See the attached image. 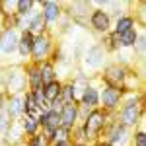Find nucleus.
Segmentation results:
<instances>
[{
    "instance_id": "obj_1",
    "label": "nucleus",
    "mask_w": 146,
    "mask_h": 146,
    "mask_svg": "<svg viewBox=\"0 0 146 146\" xmlns=\"http://www.w3.org/2000/svg\"><path fill=\"white\" fill-rule=\"evenodd\" d=\"M113 117H115V121H119L123 127L131 129V131L136 129L140 123H144V96H142V92L127 94L121 107L117 109Z\"/></svg>"
},
{
    "instance_id": "obj_2",
    "label": "nucleus",
    "mask_w": 146,
    "mask_h": 146,
    "mask_svg": "<svg viewBox=\"0 0 146 146\" xmlns=\"http://www.w3.org/2000/svg\"><path fill=\"white\" fill-rule=\"evenodd\" d=\"M0 92L6 96L27 92V82H25V72H23L22 62L2 66V70H0Z\"/></svg>"
},
{
    "instance_id": "obj_3",
    "label": "nucleus",
    "mask_w": 146,
    "mask_h": 146,
    "mask_svg": "<svg viewBox=\"0 0 146 146\" xmlns=\"http://www.w3.org/2000/svg\"><path fill=\"white\" fill-rule=\"evenodd\" d=\"M111 121V115H107V113L103 111V109H90L88 115L84 117V121L80 123L82 127V131L86 133L88 136V142H96L98 138H101V133H103V129H105V125Z\"/></svg>"
},
{
    "instance_id": "obj_4",
    "label": "nucleus",
    "mask_w": 146,
    "mask_h": 146,
    "mask_svg": "<svg viewBox=\"0 0 146 146\" xmlns=\"http://www.w3.org/2000/svg\"><path fill=\"white\" fill-rule=\"evenodd\" d=\"M55 47H56V43H55V37H53L51 31H45V33L35 35L29 62H33V64H41V62L49 60L51 55H53V51H55Z\"/></svg>"
},
{
    "instance_id": "obj_5",
    "label": "nucleus",
    "mask_w": 146,
    "mask_h": 146,
    "mask_svg": "<svg viewBox=\"0 0 146 146\" xmlns=\"http://www.w3.org/2000/svg\"><path fill=\"white\" fill-rule=\"evenodd\" d=\"M125 94L121 88H113V86H100V109L107 113V115H115L117 109L121 107L125 100Z\"/></svg>"
},
{
    "instance_id": "obj_6",
    "label": "nucleus",
    "mask_w": 146,
    "mask_h": 146,
    "mask_svg": "<svg viewBox=\"0 0 146 146\" xmlns=\"http://www.w3.org/2000/svg\"><path fill=\"white\" fill-rule=\"evenodd\" d=\"M131 129L123 127L119 121H115V117H111L101 133V138H105L111 146H131Z\"/></svg>"
},
{
    "instance_id": "obj_7",
    "label": "nucleus",
    "mask_w": 146,
    "mask_h": 146,
    "mask_svg": "<svg viewBox=\"0 0 146 146\" xmlns=\"http://www.w3.org/2000/svg\"><path fill=\"white\" fill-rule=\"evenodd\" d=\"M127 64H121V62H107L105 66L101 68L100 72V80L103 82V86H113V88H123V82L127 78V72H129Z\"/></svg>"
},
{
    "instance_id": "obj_8",
    "label": "nucleus",
    "mask_w": 146,
    "mask_h": 146,
    "mask_svg": "<svg viewBox=\"0 0 146 146\" xmlns=\"http://www.w3.org/2000/svg\"><path fill=\"white\" fill-rule=\"evenodd\" d=\"M105 64H107V53H105V49H103V45H101L100 41L90 45L84 51V55H82V66L86 68V70L98 72Z\"/></svg>"
},
{
    "instance_id": "obj_9",
    "label": "nucleus",
    "mask_w": 146,
    "mask_h": 146,
    "mask_svg": "<svg viewBox=\"0 0 146 146\" xmlns=\"http://www.w3.org/2000/svg\"><path fill=\"white\" fill-rule=\"evenodd\" d=\"M18 37L20 31L14 27L0 29V60H10L18 53Z\"/></svg>"
},
{
    "instance_id": "obj_10",
    "label": "nucleus",
    "mask_w": 146,
    "mask_h": 146,
    "mask_svg": "<svg viewBox=\"0 0 146 146\" xmlns=\"http://www.w3.org/2000/svg\"><path fill=\"white\" fill-rule=\"evenodd\" d=\"M88 25H90L92 31H96L98 35H101V37H103V35L111 33L113 20H111V16L103 10V8L94 6V10H92L90 16H88Z\"/></svg>"
},
{
    "instance_id": "obj_11",
    "label": "nucleus",
    "mask_w": 146,
    "mask_h": 146,
    "mask_svg": "<svg viewBox=\"0 0 146 146\" xmlns=\"http://www.w3.org/2000/svg\"><path fill=\"white\" fill-rule=\"evenodd\" d=\"M37 8L41 12L45 23L49 25H58V22L64 18V4L62 2H53V0H43V2H37Z\"/></svg>"
},
{
    "instance_id": "obj_12",
    "label": "nucleus",
    "mask_w": 146,
    "mask_h": 146,
    "mask_svg": "<svg viewBox=\"0 0 146 146\" xmlns=\"http://www.w3.org/2000/svg\"><path fill=\"white\" fill-rule=\"evenodd\" d=\"M58 115H60V127L70 131L76 129L80 125V103H64Z\"/></svg>"
},
{
    "instance_id": "obj_13",
    "label": "nucleus",
    "mask_w": 146,
    "mask_h": 146,
    "mask_svg": "<svg viewBox=\"0 0 146 146\" xmlns=\"http://www.w3.org/2000/svg\"><path fill=\"white\" fill-rule=\"evenodd\" d=\"M33 39H35V35L31 33V31H27V29L20 31V37H18V53H16V56L22 60V64L29 62V58H31Z\"/></svg>"
},
{
    "instance_id": "obj_14",
    "label": "nucleus",
    "mask_w": 146,
    "mask_h": 146,
    "mask_svg": "<svg viewBox=\"0 0 146 146\" xmlns=\"http://www.w3.org/2000/svg\"><path fill=\"white\" fill-rule=\"evenodd\" d=\"M78 103L82 107H86V109H98V107H100V86L94 84V82H90V84L86 86V90L82 92Z\"/></svg>"
},
{
    "instance_id": "obj_15",
    "label": "nucleus",
    "mask_w": 146,
    "mask_h": 146,
    "mask_svg": "<svg viewBox=\"0 0 146 146\" xmlns=\"http://www.w3.org/2000/svg\"><path fill=\"white\" fill-rule=\"evenodd\" d=\"M6 115L12 121H20L23 117V94H14L6 98Z\"/></svg>"
},
{
    "instance_id": "obj_16",
    "label": "nucleus",
    "mask_w": 146,
    "mask_h": 146,
    "mask_svg": "<svg viewBox=\"0 0 146 146\" xmlns=\"http://www.w3.org/2000/svg\"><path fill=\"white\" fill-rule=\"evenodd\" d=\"M23 72H25L27 92H37V90L43 88V84H41V76H39V64L25 62V64H23Z\"/></svg>"
},
{
    "instance_id": "obj_17",
    "label": "nucleus",
    "mask_w": 146,
    "mask_h": 146,
    "mask_svg": "<svg viewBox=\"0 0 146 146\" xmlns=\"http://www.w3.org/2000/svg\"><path fill=\"white\" fill-rule=\"evenodd\" d=\"M138 27V23H136L135 16L133 14H123V16H119L117 20H113V33L115 35H123L127 31H131V29H135Z\"/></svg>"
},
{
    "instance_id": "obj_18",
    "label": "nucleus",
    "mask_w": 146,
    "mask_h": 146,
    "mask_svg": "<svg viewBox=\"0 0 146 146\" xmlns=\"http://www.w3.org/2000/svg\"><path fill=\"white\" fill-rule=\"evenodd\" d=\"M60 92H62V80L58 78L55 82H51V84H45L43 88H41V94H43V98H45L47 105H51L53 101H56L60 98Z\"/></svg>"
},
{
    "instance_id": "obj_19",
    "label": "nucleus",
    "mask_w": 146,
    "mask_h": 146,
    "mask_svg": "<svg viewBox=\"0 0 146 146\" xmlns=\"http://www.w3.org/2000/svg\"><path fill=\"white\" fill-rule=\"evenodd\" d=\"M27 31H31L33 35H39V33H45V31H51L39 10H35L33 14L29 16V22H27Z\"/></svg>"
},
{
    "instance_id": "obj_20",
    "label": "nucleus",
    "mask_w": 146,
    "mask_h": 146,
    "mask_svg": "<svg viewBox=\"0 0 146 146\" xmlns=\"http://www.w3.org/2000/svg\"><path fill=\"white\" fill-rule=\"evenodd\" d=\"M39 76H41V84H51L58 80V70H56V64H53L51 60H45L39 64Z\"/></svg>"
},
{
    "instance_id": "obj_21",
    "label": "nucleus",
    "mask_w": 146,
    "mask_h": 146,
    "mask_svg": "<svg viewBox=\"0 0 146 146\" xmlns=\"http://www.w3.org/2000/svg\"><path fill=\"white\" fill-rule=\"evenodd\" d=\"M18 123H20V129H22V133H23V136H25V138H29V136L37 135V133L41 131L37 117H31V115H23Z\"/></svg>"
},
{
    "instance_id": "obj_22",
    "label": "nucleus",
    "mask_w": 146,
    "mask_h": 146,
    "mask_svg": "<svg viewBox=\"0 0 146 146\" xmlns=\"http://www.w3.org/2000/svg\"><path fill=\"white\" fill-rule=\"evenodd\" d=\"M138 33H140V29L138 27H135V29H131V31H127V33H123V35H117L119 37V49L121 51H131L133 47H135V43H136V39H138Z\"/></svg>"
},
{
    "instance_id": "obj_23",
    "label": "nucleus",
    "mask_w": 146,
    "mask_h": 146,
    "mask_svg": "<svg viewBox=\"0 0 146 146\" xmlns=\"http://www.w3.org/2000/svg\"><path fill=\"white\" fill-rule=\"evenodd\" d=\"M133 51V56H135L138 62H144L146 58V33L140 29V33H138V39H136L135 47L131 49Z\"/></svg>"
},
{
    "instance_id": "obj_24",
    "label": "nucleus",
    "mask_w": 146,
    "mask_h": 146,
    "mask_svg": "<svg viewBox=\"0 0 146 146\" xmlns=\"http://www.w3.org/2000/svg\"><path fill=\"white\" fill-rule=\"evenodd\" d=\"M37 10V2L35 0H16V16L27 18Z\"/></svg>"
},
{
    "instance_id": "obj_25",
    "label": "nucleus",
    "mask_w": 146,
    "mask_h": 146,
    "mask_svg": "<svg viewBox=\"0 0 146 146\" xmlns=\"http://www.w3.org/2000/svg\"><path fill=\"white\" fill-rule=\"evenodd\" d=\"M101 45H103V49H105V53L109 55V53H119L121 49H119V37L113 33H107V35H103V39L100 41Z\"/></svg>"
},
{
    "instance_id": "obj_26",
    "label": "nucleus",
    "mask_w": 146,
    "mask_h": 146,
    "mask_svg": "<svg viewBox=\"0 0 146 146\" xmlns=\"http://www.w3.org/2000/svg\"><path fill=\"white\" fill-rule=\"evenodd\" d=\"M131 146H146L144 123H140L136 129H133V133H131Z\"/></svg>"
},
{
    "instance_id": "obj_27",
    "label": "nucleus",
    "mask_w": 146,
    "mask_h": 146,
    "mask_svg": "<svg viewBox=\"0 0 146 146\" xmlns=\"http://www.w3.org/2000/svg\"><path fill=\"white\" fill-rule=\"evenodd\" d=\"M55 142H72V131L70 129H64V127H58L55 131V140H53V144Z\"/></svg>"
},
{
    "instance_id": "obj_28",
    "label": "nucleus",
    "mask_w": 146,
    "mask_h": 146,
    "mask_svg": "<svg viewBox=\"0 0 146 146\" xmlns=\"http://www.w3.org/2000/svg\"><path fill=\"white\" fill-rule=\"evenodd\" d=\"M43 127L58 129V127H60V115H58V111H53V109H49V113H47V119H45V125H43Z\"/></svg>"
},
{
    "instance_id": "obj_29",
    "label": "nucleus",
    "mask_w": 146,
    "mask_h": 146,
    "mask_svg": "<svg viewBox=\"0 0 146 146\" xmlns=\"http://www.w3.org/2000/svg\"><path fill=\"white\" fill-rule=\"evenodd\" d=\"M23 146H49V144L45 142V138L41 136V133H37V135L25 138V140H23Z\"/></svg>"
},
{
    "instance_id": "obj_30",
    "label": "nucleus",
    "mask_w": 146,
    "mask_h": 146,
    "mask_svg": "<svg viewBox=\"0 0 146 146\" xmlns=\"http://www.w3.org/2000/svg\"><path fill=\"white\" fill-rule=\"evenodd\" d=\"M92 146H111V144H109L105 138H98L96 142H92Z\"/></svg>"
},
{
    "instance_id": "obj_31",
    "label": "nucleus",
    "mask_w": 146,
    "mask_h": 146,
    "mask_svg": "<svg viewBox=\"0 0 146 146\" xmlns=\"http://www.w3.org/2000/svg\"><path fill=\"white\" fill-rule=\"evenodd\" d=\"M70 146H92V144H86V142H70Z\"/></svg>"
},
{
    "instance_id": "obj_32",
    "label": "nucleus",
    "mask_w": 146,
    "mask_h": 146,
    "mask_svg": "<svg viewBox=\"0 0 146 146\" xmlns=\"http://www.w3.org/2000/svg\"><path fill=\"white\" fill-rule=\"evenodd\" d=\"M0 70H2V66H0Z\"/></svg>"
},
{
    "instance_id": "obj_33",
    "label": "nucleus",
    "mask_w": 146,
    "mask_h": 146,
    "mask_svg": "<svg viewBox=\"0 0 146 146\" xmlns=\"http://www.w3.org/2000/svg\"><path fill=\"white\" fill-rule=\"evenodd\" d=\"M0 140H2V138H0Z\"/></svg>"
}]
</instances>
